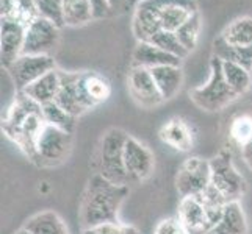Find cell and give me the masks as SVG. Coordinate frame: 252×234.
I'll return each mask as SVG.
<instances>
[{
  "label": "cell",
  "mask_w": 252,
  "mask_h": 234,
  "mask_svg": "<svg viewBox=\"0 0 252 234\" xmlns=\"http://www.w3.org/2000/svg\"><path fill=\"white\" fill-rule=\"evenodd\" d=\"M199 31H201V17H199V13H194V14H191L189 19L176 31V34L180 41V44L188 52H191L197 46Z\"/></svg>",
  "instance_id": "cell-31"
},
{
  "label": "cell",
  "mask_w": 252,
  "mask_h": 234,
  "mask_svg": "<svg viewBox=\"0 0 252 234\" xmlns=\"http://www.w3.org/2000/svg\"><path fill=\"white\" fill-rule=\"evenodd\" d=\"M224 41L232 46L251 47L252 46V17H238L230 22L221 33Z\"/></svg>",
  "instance_id": "cell-25"
},
{
  "label": "cell",
  "mask_w": 252,
  "mask_h": 234,
  "mask_svg": "<svg viewBox=\"0 0 252 234\" xmlns=\"http://www.w3.org/2000/svg\"><path fill=\"white\" fill-rule=\"evenodd\" d=\"M243 158H245V162L248 164V167L252 170V142L248 144L246 147H243Z\"/></svg>",
  "instance_id": "cell-39"
},
{
  "label": "cell",
  "mask_w": 252,
  "mask_h": 234,
  "mask_svg": "<svg viewBox=\"0 0 252 234\" xmlns=\"http://www.w3.org/2000/svg\"><path fill=\"white\" fill-rule=\"evenodd\" d=\"M132 30L138 42H149L161 30L158 14L146 6L136 5L132 21Z\"/></svg>",
  "instance_id": "cell-18"
},
{
  "label": "cell",
  "mask_w": 252,
  "mask_h": 234,
  "mask_svg": "<svg viewBox=\"0 0 252 234\" xmlns=\"http://www.w3.org/2000/svg\"><path fill=\"white\" fill-rule=\"evenodd\" d=\"M0 10H2V19L19 22L25 27L39 16L34 0H0Z\"/></svg>",
  "instance_id": "cell-22"
},
{
  "label": "cell",
  "mask_w": 252,
  "mask_h": 234,
  "mask_svg": "<svg viewBox=\"0 0 252 234\" xmlns=\"http://www.w3.org/2000/svg\"><path fill=\"white\" fill-rule=\"evenodd\" d=\"M189 97L199 108L205 111H221L233 100L238 99V95L230 89L224 78L222 61L220 58L213 56L210 61V78L204 86L194 88L189 92Z\"/></svg>",
  "instance_id": "cell-3"
},
{
  "label": "cell",
  "mask_w": 252,
  "mask_h": 234,
  "mask_svg": "<svg viewBox=\"0 0 252 234\" xmlns=\"http://www.w3.org/2000/svg\"><path fill=\"white\" fill-rule=\"evenodd\" d=\"M155 84L164 100H171L179 94L184 84V72L177 66H161L151 69Z\"/></svg>",
  "instance_id": "cell-17"
},
{
  "label": "cell",
  "mask_w": 252,
  "mask_h": 234,
  "mask_svg": "<svg viewBox=\"0 0 252 234\" xmlns=\"http://www.w3.org/2000/svg\"><path fill=\"white\" fill-rule=\"evenodd\" d=\"M128 134L123 130L111 128L100 139L95 153V173L118 186H128L130 178L124 166V145Z\"/></svg>",
  "instance_id": "cell-2"
},
{
  "label": "cell",
  "mask_w": 252,
  "mask_h": 234,
  "mask_svg": "<svg viewBox=\"0 0 252 234\" xmlns=\"http://www.w3.org/2000/svg\"><path fill=\"white\" fill-rule=\"evenodd\" d=\"M79 86L82 91V97L86 103V106H88V109L108 100V97L111 95L110 81L105 77H102L95 72H82Z\"/></svg>",
  "instance_id": "cell-16"
},
{
  "label": "cell",
  "mask_w": 252,
  "mask_h": 234,
  "mask_svg": "<svg viewBox=\"0 0 252 234\" xmlns=\"http://www.w3.org/2000/svg\"><path fill=\"white\" fill-rule=\"evenodd\" d=\"M180 64L182 58L168 53L151 42H138V46L133 50V67H144L151 71V69L161 66L180 67Z\"/></svg>",
  "instance_id": "cell-14"
},
{
  "label": "cell",
  "mask_w": 252,
  "mask_h": 234,
  "mask_svg": "<svg viewBox=\"0 0 252 234\" xmlns=\"http://www.w3.org/2000/svg\"><path fill=\"white\" fill-rule=\"evenodd\" d=\"M140 2H141V0H132V5H135V6H136Z\"/></svg>",
  "instance_id": "cell-41"
},
{
  "label": "cell",
  "mask_w": 252,
  "mask_h": 234,
  "mask_svg": "<svg viewBox=\"0 0 252 234\" xmlns=\"http://www.w3.org/2000/svg\"><path fill=\"white\" fill-rule=\"evenodd\" d=\"M72 149L71 133L44 124L36 141V159L42 166L62 164Z\"/></svg>",
  "instance_id": "cell-6"
},
{
  "label": "cell",
  "mask_w": 252,
  "mask_h": 234,
  "mask_svg": "<svg viewBox=\"0 0 252 234\" xmlns=\"http://www.w3.org/2000/svg\"><path fill=\"white\" fill-rule=\"evenodd\" d=\"M25 30L27 27L19 22L2 19L0 25V58L5 69L10 67L22 55Z\"/></svg>",
  "instance_id": "cell-12"
},
{
  "label": "cell",
  "mask_w": 252,
  "mask_h": 234,
  "mask_svg": "<svg viewBox=\"0 0 252 234\" xmlns=\"http://www.w3.org/2000/svg\"><path fill=\"white\" fill-rule=\"evenodd\" d=\"M251 75H252V72H251ZM251 89H252V86H251Z\"/></svg>",
  "instance_id": "cell-42"
},
{
  "label": "cell",
  "mask_w": 252,
  "mask_h": 234,
  "mask_svg": "<svg viewBox=\"0 0 252 234\" xmlns=\"http://www.w3.org/2000/svg\"><path fill=\"white\" fill-rule=\"evenodd\" d=\"M34 112H41L39 103H36L32 97H29L24 91H17L16 100L3 119V124H2L3 131L10 137H13L14 133L19 130V127L24 124V120L30 114H34Z\"/></svg>",
  "instance_id": "cell-15"
},
{
  "label": "cell",
  "mask_w": 252,
  "mask_h": 234,
  "mask_svg": "<svg viewBox=\"0 0 252 234\" xmlns=\"http://www.w3.org/2000/svg\"><path fill=\"white\" fill-rule=\"evenodd\" d=\"M160 137L163 142L180 152L189 150L193 144V136H191L188 125L180 119H172L168 124H164L160 130Z\"/></svg>",
  "instance_id": "cell-23"
},
{
  "label": "cell",
  "mask_w": 252,
  "mask_h": 234,
  "mask_svg": "<svg viewBox=\"0 0 252 234\" xmlns=\"http://www.w3.org/2000/svg\"><path fill=\"white\" fill-rule=\"evenodd\" d=\"M127 195L128 186H118L99 173H94L82 198V227L86 230L102 223L118 222V211Z\"/></svg>",
  "instance_id": "cell-1"
},
{
  "label": "cell",
  "mask_w": 252,
  "mask_h": 234,
  "mask_svg": "<svg viewBox=\"0 0 252 234\" xmlns=\"http://www.w3.org/2000/svg\"><path fill=\"white\" fill-rule=\"evenodd\" d=\"M83 234H138V231L133 227L115 222V223H102L97 225V227L86 228Z\"/></svg>",
  "instance_id": "cell-35"
},
{
  "label": "cell",
  "mask_w": 252,
  "mask_h": 234,
  "mask_svg": "<svg viewBox=\"0 0 252 234\" xmlns=\"http://www.w3.org/2000/svg\"><path fill=\"white\" fill-rule=\"evenodd\" d=\"M60 84H62L60 71L55 69V71L46 74L44 77H41L39 80L32 83L29 88L24 89V92L42 106L49 102H55V97L60 91Z\"/></svg>",
  "instance_id": "cell-21"
},
{
  "label": "cell",
  "mask_w": 252,
  "mask_h": 234,
  "mask_svg": "<svg viewBox=\"0 0 252 234\" xmlns=\"http://www.w3.org/2000/svg\"><path fill=\"white\" fill-rule=\"evenodd\" d=\"M93 5V13H94V19H102L110 14V6L107 0H90Z\"/></svg>",
  "instance_id": "cell-37"
},
{
  "label": "cell",
  "mask_w": 252,
  "mask_h": 234,
  "mask_svg": "<svg viewBox=\"0 0 252 234\" xmlns=\"http://www.w3.org/2000/svg\"><path fill=\"white\" fill-rule=\"evenodd\" d=\"M34 5H36L39 17H44L58 28L66 25L63 0H34Z\"/></svg>",
  "instance_id": "cell-29"
},
{
  "label": "cell",
  "mask_w": 252,
  "mask_h": 234,
  "mask_svg": "<svg viewBox=\"0 0 252 234\" xmlns=\"http://www.w3.org/2000/svg\"><path fill=\"white\" fill-rule=\"evenodd\" d=\"M52 71H55V59L50 55H21L8 67L17 91H24Z\"/></svg>",
  "instance_id": "cell-8"
},
{
  "label": "cell",
  "mask_w": 252,
  "mask_h": 234,
  "mask_svg": "<svg viewBox=\"0 0 252 234\" xmlns=\"http://www.w3.org/2000/svg\"><path fill=\"white\" fill-rule=\"evenodd\" d=\"M193 13H189L185 8H180V6H171L166 8V10L160 11L158 17H160V25H161V30H166V31H172L176 33L182 25H184Z\"/></svg>",
  "instance_id": "cell-32"
},
{
  "label": "cell",
  "mask_w": 252,
  "mask_h": 234,
  "mask_svg": "<svg viewBox=\"0 0 252 234\" xmlns=\"http://www.w3.org/2000/svg\"><path fill=\"white\" fill-rule=\"evenodd\" d=\"M212 167V184L220 190L221 195L229 203L238 202L246 192V180L238 173L233 166L232 153L222 150L210 161Z\"/></svg>",
  "instance_id": "cell-4"
},
{
  "label": "cell",
  "mask_w": 252,
  "mask_h": 234,
  "mask_svg": "<svg viewBox=\"0 0 252 234\" xmlns=\"http://www.w3.org/2000/svg\"><path fill=\"white\" fill-rule=\"evenodd\" d=\"M64 22L69 27H80L94 19L90 0H63Z\"/></svg>",
  "instance_id": "cell-26"
},
{
  "label": "cell",
  "mask_w": 252,
  "mask_h": 234,
  "mask_svg": "<svg viewBox=\"0 0 252 234\" xmlns=\"http://www.w3.org/2000/svg\"><path fill=\"white\" fill-rule=\"evenodd\" d=\"M41 112H42V119H44V122L47 125L57 127L60 130H63V131L72 134L77 117H74L72 114H69L67 111H64L57 102H49L46 105H42Z\"/></svg>",
  "instance_id": "cell-27"
},
{
  "label": "cell",
  "mask_w": 252,
  "mask_h": 234,
  "mask_svg": "<svg viewBox=\"0 0 252 234\" xmlns=\"http://www.w3.org/2000/svg\"><path fill=\"white\" fill-rule=\"evenodd\" d=\"M127 83L130 95L140 106L155 108L164 102L149 69L132 67V71L128 72Z\"/></svg>",
  "instance_id": "cell-10"
},
{
  "label": "cell",
  "mask_w": 252,
  "mask_h": 234,
  "mask_svg": "<svg viewBox=\"0 0 252 234\" xmlns=\"http://www.w3.org/2000/svg\"><path fill=\"white\" fill-rule=\"evenodd\" d=\"M25 228L32 234H69L64 222L54 211H44L33 215L25 223Z\"/></svg>",
  "instance_id": "cell-24"
},
{
  "label": "cell",
  "mask_w": 252,
  "mask_h": 234,
  "mask_svg": "<svg viewBox=\"0 0 252 234\" xmlns=\"http://www.w3.org/2000/svg\"><path fill=\"white\" fill-rule=\"evenodd\" d=\"M213 56L220 58L224 63H233L241 67L248 69L252 72V46L251 47H240L232 46L222 36L216 38L213 42Z\"/></svg>",
  "instance_id": "cell-20"
},
{
  "label": "cell",
  "mask_w": 252,
  "mask_h": 234,
  "mask_svg": "<svg viewBox=\"0 0 252 234\" xmlns=\"http://www.w3.org/2000/svg\"><path fill=\"white\" fill-rule=\"evenodd\" d=\"M222 72H224L225 81H227V84L230 86V89L235 92L238 97L251 89L252 75L248 69L241 67L238 64H233V63L222 61Z\"/></svg>",
  "instance_id": "cell-28"
},
{
  "label": "cell",
  "mask_w": 252,
  "mask_h": 234,
  "mask_svg": "<svg viewBox=\"0 0 252 234\" xmlns=\"http://www.w3.org/2000/svg\"><path fill=\"white\" fill-rule=\"evenodd\" d=\"M138 5L149 8V10L155 11L157 14H160V11L166 10V8L171 6H180L185 8L189 13H197V0H141Z\"/></svg>",
  "instance_id": "cell-34"
},
{
  "label": "cell",
  "mask_w": 252,
  "mask_h": 234,
  "mask_svg": "<svg viewBox=\"0 0 252 234\" xmlns=\"http://www.w3.org/2000/svg\"><path fill=\"white\" fill-rule=\"evenodd\" d=\"M155 234H188L187 230L182 227V223L179 222V219H168L158 223L157 230H155Z\"/></svg>",
  "instance_id": "cell-36"
},
{
  "label": "cell",
  "mask_w": 252,
  "mask_h": 234,
  "mask_svg": "<svg viewBox=\"0 0 252 234\" xmlns=\"http://www.w3.org/2000/svg\"><path fill=\"white\" fill-rule=\"evenodd\" d=\"M149 42L154 46H157L158 49L168 52V53H171V55H176V56L182 58V59H184L185 56H188V53H189V52L180 44L177 34L172 33V31L160 30Z\"/></svg>",
  "instance_id": "cell-30"
},
{
  "label": "cell",
  "mask_w": 252,
  "mask_h": 234,
  "mask_svg": "<svg viewBox=\"0 0 252 234\" xmlns=\"http://www.w3.org/2000/svg\"><path fill=\"white\" fill-rule=\"evenodd\" d=\"M207 234H248V223L238 202L227 203L221 220Z\"/></svg>",
  "instance_id": "cell-19"
},
{
  "label": "cell",
  "mask_w": 252,
  "mask_h": 234,
  "mask_svg": "<svg viewBox=\"0 0 252 234\" xmlns=\"http://www.w3.org/2000/svg\"><path fill=\"white\" fill-rule=\"evenodd\" d=\"M230 137L240 147H246L252 142V117L238 116L230 124Z\"/></svg>",
  "instance_id": "cell-33"
},
{
  "label": "cell",
  "mask_w": 252,
  "mask_h": 234,
  "mask_svg": "<svg viewBox=\"0 0 252 234\" xmlns=\"http://www.w3.org/2000/svg\"><path fill=\"white\" fill-rule=\"evenodd\" d=\"M224 208H207L199 197H184L179 205V222L188 234H207L221 220Z\"/></svg>",
  "instance_id": "cell-5"
},
{
  "label": "cell",
  "mask_w": 252,
  "mask_h": 234,
  "mask_svg": "<svg viewBox=\"0 0 252 234\" xmlns=\"http://www.w3.org/2000/svg\"><path fill=\"white\" fill-rule=\"evenodd\" d=\"M60 28L44 17H36L25 30L22 55H50L58 46Z\"/></svg>",
  "instance_id": "cell-9"
},
{
  "label": "cell",
  "mask_w": 252,
  "mask_h": 234,
  "mask_svg": "<svg viewBox=\"0 0 252 234\" xmlns=\"http://www.w3.org/2000/svg\"><path fill=\"white\" fill-rule=\"evenodd\" d=\"M16 234H32V233H30V231H29L27 228H25V227H24L22 230H19V231H17Z\"/></svg>",
  "instance_id": "cell-40"
},
{
  "label": "cell",
  "mask_w": 252,
  "mask_h": 234,
  "mask_svg": "<svg viewBox=\"0 0 252 234\" xmlns=\"http://www.w3.org/2000/svg\"><path fill=\"white\" fill-rule=\"evenodd\" d=\"M82 72H62L60 71V91L55 97V102L62 106L64 111H67L69 114H72L74 117H79L80 114L88 109V106L85 105V100L82 97V91L79 86Z\"/></svg>",
  "instance_id": "cell-13"
},
{
  "label": "cell",
  "mask_w": 252,
  "mask_h": 234,
  "mask_svg": "<svg viewBox=\"0 0 252 234\" xmlns=\"http://www.w3.org/2000/svg\"><path fill=\"white\" fill-rule=\"evenodd\" d=\"M124 166L130 183L149 178L154 172V155L135 137H127L124 145Z\"/></svg>",
  "instance_id": "cell-11"
},
{
  "label": "cell",
  "mask_w": 252,
  "mask_h": 234,
  "mask_svg": "<svg viewBox=\"0 0 252 234\" xmlns=\"http://www.w3.org/2000/svg\"><path fill=\"white\" fill-rule=\"evenodd\" d=\"M108 6L111 11H116V10H126L127 6L132 5V0H107Z\"/></svg>",
  "instance_id": "cell-38"
},
{
  "label": "cell",
  "mask_w": 252,
  "mask_h": 234,
  "mask_svg": "<svg viewBox=\"0 0 252 234\" xmlns=\"http://www.w3.org/2000/svg\"><path fill=\"white\" fill-rule=\"evenodd\" d=\"M212 183V167L210 162L202 158H188L180 166L176 184L179 194L184 197L201 195Z\"/></svg>",
  "instance_id": "cell-7"
}]
</instances>
